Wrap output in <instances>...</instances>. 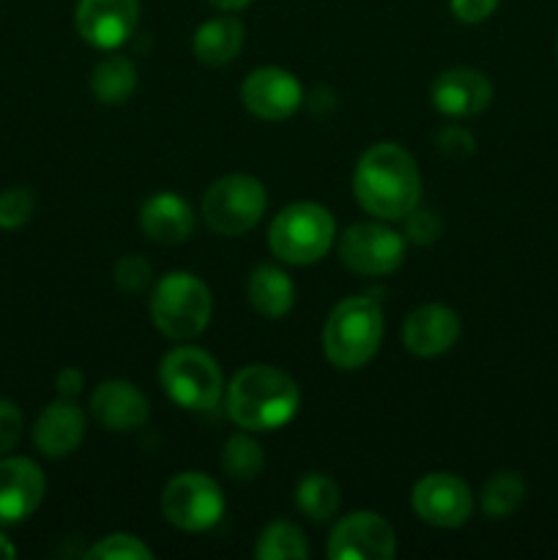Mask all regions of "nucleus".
I'll use <instances>...</instances> for the list:
<instances>
[{
    "mask_svg": "<svg viewBox=\"0 0 558 560\" xmlns=\"http://www.w3.org/2000/svg\"><path fill=\"white\" fill-rule=\"evenodd\" d=\"M33 206H36V197L25 186L0 191V230H16L31 222Z\"/></svg>",
    "mask_w": 558,
    "mask_h": 560,
    "instance_id": "nucleus-28",
    "label": "nucleus"
},
{
    "mask_svg": "<svg viewBox=\"0 0 558 560\" xmlns=\"http://www.w3.org/2000/svg\"><path fill=\"white\" fill-rule=\"evenodd\" d=\"M337 224L328 208L317 202H293L274 217L268 230V246L290 266H310L332 249Z\"/></svg>",
    "mask_w": 558,
    "mask_h": 560,
    "instance_id": "nucleus-5",
    "label": "nucleus"
},
{
    "mask_svg": "<svg viewBox=\"0 0 558 560\" xmlns=\"http://www.w3.org/2000/svg\"><path fill=\"white\" fill-rule=\"evenodd\" d=\"M295 506L312 523H328L339 509V487L326 474H306L295 487Z\"/></svg>",
    "mask_w": 558,
    "mask_h": 560,
    "instance_id": "nucleus-23",
    "label": "nucleus"
},
{
    "mask_svg": "<svg viewBox=\"0 0 558 560\" xmlns=\"http://www.w3.org/2000/svg\"><path fill=\"white\" fill-rule=\"evenodd\" d=\"M153 268L146 257L140 255H126L120 257L118 266H115V282L126 293H142V290L151 284Z\"/></svg>",
    "mask_w": 558,
    "mask_h": 560,
    "instance_id": "nucleus-30",
    "label": "nucleus"
},
{
    "mask_svg": "<svg viewBox=\"0 0 558 560\" xmlns=\"http://www.w3.org/2000/svg\"><path fill=\"white\" fill-rule=\"evenodd\" d=\"M22 435V413L14 402L0 399V457L11 452L20 443Z\"/></svg>",
    "mask_w": 558,
    "mask_h": 560,
    "instance_id": "nucleus-32",
    "label": "nucleus"
},
{
    "mask_svg": "<svg viewBox=\"0 0 558 560\" xmlns=\"http://www.w3.org/2000/svg\"><path fill=\"white\" fill-rule=\"evenodd\" d=\"M339 257L359 277H386L405 260V235L377 222L350 224L339 238Z\"/></svg>",
    "mask_w": 558,
    "mask_h": 560,
    "instance_id": "nucleus-9",
    "label": "nucleus"
},
{
    "mask_svg": "<svg viewBox=\"0 0 558 560\" xmlns=\"http://www.w3.org/2000/svg\"><path fill=\"white\" fill-rule=\"evenodd\" d=\"M255 558L260 560H304L310 558V547H306L304 534L301 528H295L293 523H277L268 525L260 534L255 545Z\"/></svg>",
    "mask_w": 558,
    "mask_h": 560,
    "instance_id": "nucleus-25",
    "label": "nucleus"
},
{
    "mask_svg": "<svg viewBox=\"0 0 558 560\" xmlns=\"http://www.w3.org/2000/svg\"><path fill=\"white\" fill-rule=\"evenodd\" d=\"M44 492L47 481L33 459H0V525H16L31 517L42 506Z\"/></svg>",
    "mask_w": 558,
    "mask_h": 560,
    "instance_id": "nucleus-14",
    "label": "nucleus"
},
{
    "mask_svg": "<svg viewBox=\"0 0 558 560\" xmlns=\"http://www.w3.org/2000/svg\"><path fill=\"white\" fill-rule=\"evenodd\" d=\"M137 88V69L126 55H107L91 74V91L102 104H124Z\"/></svg>",
    "mask_w": 558,
    "mask_h": 560,
    "instance_id": "nucleus-22",
    "label": "nucleus"
},
{
    "mask_svg": "<svg viewBox=\"0 0 558 560\" xmlns=\"http://www.w3.org/2000/svg\"><path fill=\"white\" fill-rule=\"evenodd\" d=\"M430 98L438 113L449 115V118H470L490 107L492 85L476 69H449L435 77Z\"/></svg>",
    "mask_w": 558,
    "mask_h": 560,
    "instance_id": "nucleus-15",
    "label": "nucleus"
},
{
    "mask_svg": "<svg viewBox=\"0 0 558 560\" xmlns=\"http://www.w3.org/2000/svg\"><path fill=\"white\" fill-rule=\"evenodd\" d=\"M266 186L252 175H224L202 197V219L219 235H244L263 219Z\"/></svg>",
    "mask_w": 558,
    "mask_h": 560,
    "instance_id": "nucleus-7",
    "label": "nucleus"
},
{
    "mask_svg": "<svg viewBox=\"0 0 558 560\" xmlns=\"http://www.w3.org/2000/svg\"><path fill=\"white\" fill-rule=\"evenodd\" d=\"M301 392L277 366H244L228 386V416L246 432H274L299 413Z\"/></svg>",
    "mask_w": 558,
    "mask_h": 560,
    "instance_id": "nucleus-2",
    "label": "nucleus"
},
{
    "mask_svg": "<svg viewBox=\"0 0 558 560\" xmlns=\"http://www.w3.org/2000/svg\"><path fill=\"white\" fill-rule=\"evenodd\" d=\"M244 107L260 120H284L301 107L304 91L301 82L290 71L279 66H263V69L249 71L241 88Z\"/></svg>",
    "mask_w": 558,
    "mask_h": 560,
    "instance_id": "nucleus-13",
    "label": "nucleus"
},
{
    "mask_svg": "<svg viewBox=\"0 0 558 560\" xmlns=\"http://www.w3.org/2000/svg\"><path fill=\"white\" fill-rule=\"evenodd\" d=\"M211 290L195 273L173 271L153 288L151 317L159 331L175 342L200 337L211 320Z\"/></svg>",
    "mask_w": 558,
    "mask_h": 560,
    "instance_id": "nucleus-4",
    "label": "nucleus"
},
{
    "mask_svg": "<svg viewBox=\"0 0 558 560\" xmlns=\"http://www.w3.org/2000/svg\"><path fill=\"white\" fill-rule=\"evenodd\" d=\"M246 295H249V304L257 315L268 317V320H279V317L293 310L295 284L282 268L263 262L249 273Z\"/></svg>",
    "mask_w": 558,
    "mask_h": 560,
    "instance_id": "nucleus-20",
    "label": "nucleus"
},
{
    "mask_svg": "<svg viewBox=\"0 0 558 560\" xmlns=\"http://www.w3.org/2000/svg\"><path fill=\"white\" fill-rule=\"evenodd\" d=\"M208 3L217 5V9H222V11H239V9H246L252 0H208Z\"/></svg>",
    "mask_w": 558,
    "mask_h": 560,
    "instance_id": "nucleus-35",
    "label": "nucleus"
},
{
    "mask_svg": "<svg viewBox=\"0 0 558 560\" xmlns=\"http://www.w3.org/2000/svg\"><path fill=\"white\" fill-rule=\"evenodd\" d=\"M416 517L435 528H460L474 512V495L468 485L452 474H430L410 492Z\"/></svg>",
    "mask_w": 558,
    "mask_h": 560,
    "instance_id": "nucleus-11",
    "label": "nucleus"
},
{
    "mask_svg": "<svg viewBox=\"0 0 558 560\" xmlns=\"http://www.w3.org/2000/svg\"><path fill=\"white\" fill-rule=\"evenodd\" d=\"M159 381L164 394L173 399L178 408L206 413L219 405L222 397V370L217 359L200 348H175L170 350L159 366Z\"/></svg>",
    "mask_w": 558,
    "mask_h": 560,
    "instance_id": "nucleus-6",
    "label": "nucleus"
},
{
    "mask_svg": "<svg viewBox=\"0 0 558 560\" xmlns=\"http://www.w3.org/2000/svg\"><path fill=\"white\" fill-rule=\"evenodd\" d=\"M263 448L255 438L249 435H233L222 448V468L230 479L235 481H252L263 474Z\"/></svg>",
    "mask_w": 558,
    "mask_h": 560,
    "instance_id": "nucleus-26",
    "label": "nucleus"
},
{
    "mask_svg": "<svg viewBox=\"0 0 558 560\" xmlns=\"http://www.w3.org/2000/svg\"><path fill=\"white\" fill-rule=\"evenodd\" d=\"M397 552L394 528L375 512H353L334 525L328 536L332 560H392Z\"/></svg>",
    "mask_w": 558,
    "mask_h": 560,
    "instance_id": "nucleus-10",
    "label": "nucleus"
},
{
    "mask_svg": "<svg viewBox=\"0 0 558 560\" xmlns=\"http://www.w3.org/2000/svg\"><path fill=\"white\" fill-rule=\"evenodd\" d=\"M91 410L102 427L109 432L140 430L151 416L146 394L129 381H107L93 392Z\"/></svg>",
    "mask_w": 558,
    "mask_h": 560,
    "instance_id": "nucleus-18",
    "label": "nucleus"
},
{
    "mask_svg": "<svg viewBox=\"0 0 558 560\" xmlns=\"http://www.w3.org/2000/svg\"><path fill=\"white\" fill-rule=\"evenodd\" d=\"M525 501V479L514 470H501L481 490V512L490 520H503Z\"/></svg>",
    "mask_w": 558,
    "mask_h": 560,
    "instance_id": "nucleus-24",
    "label": "nucleus"
},
{
    "mask_svg": "<svg viewBox=\"0 0 558 560\" xmlns=\"http://www.w3.org/2000/svg\"><path fill=\"white\" fill-rule=\"evenodd\" d=\"M244 44V25L235 16H217L197 27L195 33V55L206 66H224L241 52Z\"/></svg>",
    "mask_w": 558,
    "mask_h": 560,
    "instance_id": "nucleus-21",
    "label": "nucleus"
},
{
    "mask_svg": "<svg viewBox=\"0 0 558 560\" xmlns=\"http://www.w3.org/2000/svg\"><path fill=\"white\" fill-rule=\"evenodd\" d=\"M140 0H80L74 25L82 42L96 49H118L135 33Z\"/></svg>",
    "mask_w": 558,
    "mask_h": 560,
    "instance_id": "nucleus-12",
    "label": "nucleus"
},
{
    "mask_svg": "<svg viewBox=\"0 0 558 560\" xmlns=\"http://www.w3.org/2000/svg\"><path fill=\"white\" fill-rule=\"evenodd\" d=\"M353 191L367 213L383 222H403L421 200L419 167L403 145L377 142L356 164Z\"/></svg>",
    "mask_w": 558,
    "mask_h": 560,
    "instance_id": "nucleus-1",
    "label": "nucleus"
},
{
    "mask_svg": "<svg viewBox=\"0 0 558 560\" xmlns=\"http://www.w3.org/2000/svg\"><path fill=\"white\" fill-rule=\"evenodd\" d=\"M556 49H558V44H556Z\"/></svg>",
    "mask_w": 558,
    "mask_h": 560,
    "instance_id": "nucleus-37",
    "label": "nucleus"
},
{
    "mask_svg": "<svg viewBox=\"0 0 558 560\" xmlns=\"http://www.w3.org/2000/svg\"><path fill=\"white\" fill-rule=\"evenodd\" d=\"M383 339L381 304L370 295L339 301L323 326V350L337 370H361L370 364Z\"/></svg>",
    "mask_w": 558,
    "mask_h": 560,
    "instance_id": "nucleus-3",
    "label": "nucleus"
},
{
    "mask_svg": "<svg viewBox=\"0 0 558 560\" xmlns=\"http://www.w3.org/2000/svg\"><path fill=\"white\" fill-rule=\"evenodd\" d=\"M403 222H405V241H410V244L427 246L432 244V241L441 238L443 233V219L438 217L435 211H427V208H419V206H416Z\"/></svg>",
    "mask_w": 558,
    "mask_h": 560,
    "instance_id": "nucleus-29",
    "label": "nucleus"
},
{
    "mask_svg": "<svg viewBox=\"0 0 558 560\" xmlns=\"http://www.w3.org/2000/svg\"><path fill=\"white\" fill-rule=\"evenodd\" d=\"M438 142V151L443 156H452V159H465L476 151V142L470 137V131H465L463 126H443L435 137Z\"/></svg>",
    "mask_w": 558,
    "mask_h": 560,
    "instance_id": "nucleus-31",
    "label": "nucleus"
},
{
    "mask_svg": "<svg viewBox=\"0 0 558 560\" xmlns=\"http://www.w3.org/2000/svg\"><path fill=\"white\" fill-rule=\"evenodd\" d=\"M82 438H85V416L74 399L60 397L58 402H49L33 424V443L49 459L69 457L71 452H77Z\"/></svg>",
    "mask_w": 558,
    "mask_h": 560,
    "instance_id": "nucleus-17",
    "label": "nucleus"
},
{
    "mask_svg": "<svg viewBox=\"0 0 558 560\" xmlns=\"http://www.w3.org/2000/svg\"><path fill=\"white\" fill-rule=\"evenodd\" d=\"M162 512L175 528L202 534L222 520L224 495L211 476L189 470V474H178L164 487Z\"/></svg>",
    "mask_w": 558,
    "mask_h": 560,
    "instance_id": "nucleus-8",
    "label": "nucleus"
},
{
    "mask_svg": "<svg viewBox=\"0 0 558 560\" xmlns=\"http://www.w3.org/2000/svg\"><path fill=\"white\" fill-rule=\"evenodd\" d=\"M11 558H16V547L0 534V560H11Z\"/></svg>",
    "mask_w": 558,
    "mask_h": 560,
    "instance_id": "nucleus-36",
    "label": "nucleus"
},
{
    "mask_svg": "<svg viewBox=\"0 0 558 560\" xmlns=\"http://www.w3.org/2000/svg\"><path fill=\"white\" fill-rule=\"evenodd\" d=\"M88 558L93 560H146L153 558L151 547L142 545L137 536L131 534H113V536H104L98 545H93L88 550Z\"/></svg>",
    "mask_w": 558,
    "mask_h": 560,
    "instance_id": "nucleus-27",
    "label": "nucleus"
},
{
    "mask_svg": "<svg viewBox=\"0 0 558 560\" xmlns=\"http://www.w3.org/2000/svg\"><path fill=\"white\" fill-rule=\"evenodd\" d=\"M498 9V0H452V14L465 25L485 22Z\"/></svg>",
    "mask_w": 558,
    "mask_h": 560,
    "instance_id": "nucleus-33",
    "label": "nucleus"
},
{
    "mask_svg": "<svg viewBox=\"0 0 558 560\" xmlns=\"http://www.w3.org/2000/svg\"><path fill=\"white\" fill-rule=\"evenodd\" d=\"M82 383H85V377H82V372L74 370V366H66V370H60L58 377H55V388H58L60 397L66 399H74L77 394L82 392Z\"/></svg>",
    "mask_w": 558,
    "mask_h": 560,
    "instance_id": "nucleus-34",
    "label": "nucleus"
},
{
    "mask_svg": "<svg viewBox=\"0 0 558 560\" xmlns=\"http://www.w3.org/2000/svg\"><path fill=\"white\" fill-rule=\"evenodd\" d=\"M140 228L151 241L162 246L184 244L195 233V213L184 197L159 191L140 208Z\"/></svg>",
    "mask_w": 558,
    "mask_h": 560,
    "instance_id": "nucleus-19",
    "label": "nucleus"
},
{
    "mask_svg": "<svg viewBox=\"0 0 558 560\" xmlns=\"http://www.w3.org/2000/svg\"><path fill=\"white\" fill-rule=\"evenodd\" d=\"M460 339V315L443 304H425L408 315L403 326V342L419 359L446 353Z\"/></svg>",
    "mask_w": 558,
    "mask_h": 560,
    "instance_id": "nucleus-16",
    "label": "nucleus"
}]
</instances>
